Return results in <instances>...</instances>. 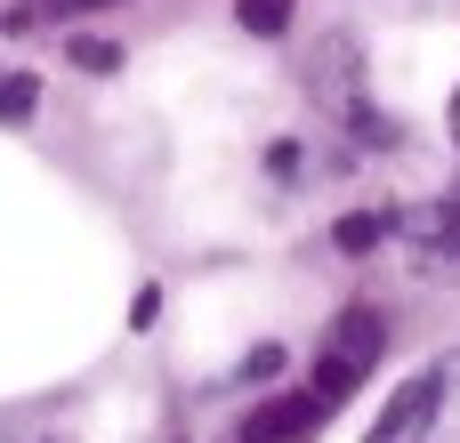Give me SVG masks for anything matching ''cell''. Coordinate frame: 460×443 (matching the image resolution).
Returning a JSON list of instances; mask_svg holds the SVG:
<instances>
[{"label":"cell","instance_id":"cell-1","mask_svg":"<svg viewBox=\"0 0 460 443\" xmlns=\"http://www.w3.org/2000/svg\"><path fill=\"white\" fill-rule=\"evenodd\" d=\"M380 347H388V323H380L372 307H348V315L332 323V339H323V363H315V395H323V404H348V395L372 379Z\"/></svg>","mask_w":460,"mask_h":443},{"label":"cell","instance_id":"cell-2","mask_svg":"<svg viewBox=\"0 0 460 443\" xmlns=\"http://www.w3.org/2000/svg\"><path fill=\"white\" fill-rule=\"evenodd\" d=\"M445 395H453V355H445L437 371H412V379L388 395V412L372 420V436H364V443H429V436H437Z\"/></svg>","mask_w":460,"mask_h":443},{"label":"cell","instance_id":"cell-3","mask_svg":"<svg viewBox=\"0 0 460 443\" xmlns=\"http://www.w3.org/2000/svg\"><path fill=\"white\" fill-rule=\"evenodd\" d=\"M323 395H291V404H267L259 420H251V443H307L315 428H323Z\"/></svg>","mask_w":460,"mask_h":443},{"label":"cell","instance_id":"cell-4","mask_svg":"<svg viewBox=\"0 0 460 443\" xmlns=\"http://www.w3.org/2000/svg\"><path fill=\"white\" fill-rule=\"evenodd\" d=\"M32 105H40V81L32 73H0V121H32Z\"/></svg>","mask_w":460,"mask_h":443},{"label":"cell","instance_id":"cell-5","mask_svg":"<svg viewBox=\"0 0 460 443\" xmlns=\"http://www.w3.org/2000/svg\"><path fill=\"white\" fill-rule=\"evenodd\" d=\"M234 16H243V32H267L275 40L291 24V0H234Z\"/></svg>","mask_w":460,"mask_h":443},{"label":"cell","instance_id":"cell-6","mask_svg":"<svg viewBox=\"0 0 460 443\" xmlns=\"http://www.w3.org/2000/svg\"><path fill=\"white\" fill-rule=\"evenodd\" d=\"M372 242H380V218H364V210H356V218H340V250H348V258H364Z\"/></svg>","mask_w":460,"mask_h":443},{"label":"cell","instance_id":"cell-7","mask_svg":"<svg viewBox=\"0 0 460 443\" xmlns=\"http://www.w3.org/2000/svg\"><path fill=\"white\" fill-rule=\"evenodd\" d=\"M73 56H81V65H89V73H113V65H121V56H113V48H105V40H73Z\"/></svg>","mask_w":460,"mask_h":443},{"label":"cell","instance_id":"cell-8","mask_svg":"<svg viewBox=\"0 0 460 443\" xmlns=\"http://www.w3.org/2000/svg\"><path fill=\"white\" fill-rule=\"evenodd\" d=\"M49 8H57V16H65V8H105V0H49Z\"/></svg>","mask_w":460,"mask_h":443},{"label":"cell","instance_id":"cell-9","mask_svg":"<svg viewBox=\"0 0 460 443\" xmlns=\"http://www.w3.org/2000/svg\"><path fill=\"white\" fill-rule=\"evenodd\" d=\"M453 145H460V89H453Z\"/></svg>","mask_w":460,"mask_h":443},{"label":"cell","instance_id":"cell-10","mask_svg":"<svg viewBox=\"0 0 460 443\" xmlns=\"http://www.w3.org/2000/svg\"><path fill=\"white\" fill-rule=\"evenodd\" d=\"M0 443H8V436H0Z\"/></svg>","mask_w":460,"mask_h":443}]
</instances>
